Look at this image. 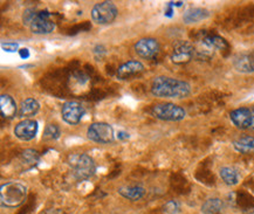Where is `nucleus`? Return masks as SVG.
<instances>
[{
	"instance_id": "obj_1",
	"label": "nucleus",
	"mask_w": 254,
	"mask_h": 214,
	"mask_svg": "<svg viewBox=\"0 0 254 214\" xmlns=\"http://www.w3.org/2000/svg\"><path fill=\"white\" fill-rule=\"evenodd\" d=\"M151 94L161 99H185L191 94V86L183 80L157 76L151 83Z\"/></svg>"
},
{
	"instance_id": "obj_2",
	"label": "nucleus",
	"mask_w": 254,
	"mask_h": 214,
	"mask_svg": "<svg viewBox=\"0 0 254 214\" xmlns=\"http://www.w3.org/2000/svg\"><path fill=\"white\" fill-rule=\"evenodd\" d=\"M27 199V187L19 181H8L0 187L1 205L7 209H17Z\"/></svg>"
},
{
	"instance_id": "obj_3",
	"label": "nucleus",
	"mask_w": 254,
	"mask_h": 214,
	"mask_svg": "<svg viewBox=\"0 0 254 214\" xmlns=\"http://www.w3.org/2000/svg\"><path fill=\"white\" fill-rule=\"evenodd\" d=\"M68 165L73 171L74 176L81 180L89 179L96 172L95 161L87 154L70 155L68 157Z\"/></svg>"
},
{
	"instance_id": "obj_4",
	"label": "nucleus",
	"mask_w": 254,
	"mask_h": 214,
	"mask_svg": "<svg viewBox=\"0 0 254 214\" xmlns=\"http://www.w3.org/2000/svg\"><path fill=\"white\" fill-rule=\"evenodd\" d=\"M151 115L161 121L179 122L187 117V111L175 103H159L152 107Z\"/></svg>"
},
{
	"instance_id": "obj_5",
	"label": "nucleus",
	"mask_w": 254,
	"mask_h": 214,
	"mask_svg": "<svg viewBox=\"0 0 254 214\" xmlns=\"http://www.w3.org/2000/svg\"><path fill=\"white\" fill-rule=\"evenodd\" d=\"M88 138L99 144H109L115 139L113 126L104 122H96L89 125L87 130Z\"/></svg>"
},
{
	"instance_id": "obj_6",
	"label": "nucleus",
	"mask_w": 254,
	"mask_h": 214,
	"mask_svg": "<svg viewBox=\"0 0 254 214\" xmlns=\"http://www.w3.org/2000/svg\"><path fill=\"white\" fill-rule=\"evenodd\" d=\"M119 9L112 1H102L92 9V20L99 25H108L115 20Z\"/></svg>"
},
{
	"instance_id": "obj_7",
	"label": "nucleus",
	"mask_w": 254,
	"mask_h": 214,
	"mask_svg": "<svg viewBox=\"0 0 254 214\" xmlns=\"http://www.w3.org/2000/svg\"><path fill=\"white\" fill-rule=\"evenodd\" d=\"M230 118L240 130L254 131V108H238L230 113Z\"/></svg>"
},
{
	"instance_id": "obj_8",
	"label": "nucleus",
	"mask_w": 254,
	"mask_h": 214,
	"mask_svg": "<svg viewBox=\"0 0 254 214\" xmlns=\"http://www.w3.org/2000/svg\"><path fill=\"white\" fill-rule=\"evenodd\" d=\"M29 28L34 34H50L54 31L55 24L52 20L51 13L47 11H39L35 13L33 20L29 24Z\"/></svg>"
},
{
	"instance_id": "obj_9",
	"label": "nucleus",
	"mask_w": 254,
	"mask_h": 214,
	"mask_svg": "<svg viewBox=\"0 0 254 214\" xmlns=\"http://www.w3.org/2000/svg\"><path fill=\"white\" fill-rule=\"evenodd\" d=\"M84 112H86L84 107L75 101L66 102L61 108V115H63L64 121L70 125L79 124L84 116Z\"/></svg>"
},
{
	"instance_id": "obj_10",
	"label": "nucleus",
	"mask_w": 254,
	"mask_h": 214,
	"mask_svg": "<svg viewBox=\"0 0 254 214\" xmlns=\"http://www.w3.org/2000/svg\"><path fill=\"white\" fill-rule=\"evenodd\" d=\"M194 57V46L189 41H179L171 53V61L176 64L189 63Z\"/></svg>"
},
{
	"instance_id": "obj_11",
	"label": "nucleus",
	"mask_w": 254,
	"mask_h": 214,
	"mask_svg": "<svg viewBox=\"0 0 254 214\" xmlns=\"http://www.w3.org/2000/svg\"><path fill=\"white\" fill-rule=\"evenodd\" d=\"M159 44L156 39L152 38H144L136 42L135 45V52L142 59L150 60L154 59L159 53Z\"/></svg>"
},
{
	"instance_id": "obj_12",
	"label": "nucleus",
	"mask_w": 254,
	"mask_h": 214,
	"mask_svg": "<svg viewBox=\"0 0 254 214\" xmlns=\"http://www.w3.org/2000/svg\"><path fill=\"white\" fill-rule=\"evenodd\" d=\"M39 131V123L34 119H24L19 122L14 128L15 137L20 141H32Z\"/></svg>"
},
{
	"instance_id": "obj_13",
	"label": "nucleus",
	"mask_w": 254,
	"mask_h": 214,
	"mask_svg": "<svg viewBox=\"0 0 254 214\" xmlns=\"http://www.w3.org/2000/svg\"><path fill=\"white\" fill-rule=\"evenodd\" d=\"M233 67L244 74L254 73V50L238 53L233 57Z\"/></svg>"
},
{
	"instance_id": "obj_14",
	"label": "nucleus",
	"mask_w": 254,
	"mask_h": 214,
	"mask_svg": "<svg viewBox=\"0 0 254 214\" xmlns=\"http://www.w3.org/2000/svg\"><path fill=\"white\" fill-rule=\"evenodd\" d=\"M144 71V66L139 61H128L121 64L117 69V77L120 80H130Z\"/></svg>"
},
{
	"instance_id": "obj_15",
	"label": "nucleus",
	"mask_w": 254,
	"mask_h": 214,
	"mask_svg": "<svg viewBox=\"0 0 254 214\" xmlns=\"http://www.w3.org/2000/svg\"><path fill=\"white\" fill-rule=\"evenodd\" d=\"M199 41L203 46L207 47L211 51H227L230 48L225 39L217 34L205 33Z\"/></svg>"
},
{
	"instance_id": "obj_16",
	"label": "nucleus",
	"mask_w": 254,
	"mask_h": 214,
	"mask_svg": "<svg viewBox=\"0 0 254 214\" xmlns=\"http://www.w3.org/2000/svg\"><path fill=\"white\" fill-rule=\"evenodd\" d=\"M0 111L4 118H13L18 112V107L14 99L6 94L0 96Z\"/></svg>"
},
{
	"instance_id": "obj_17",
	"label": "nucleus",
	"mask_w": 254,
	"mask_h": 214,
	"mask_svg": "<svg viewBox=\"0 0 254 214\" xmlns=\"http://www.w3.org/2000/svg\"><path fill=\"white\" fill-rule=\"evenodd\" d=\"M39 109H40V105H39L37 100L28 97V99H25L20 103V107H19V116L21 118L29 119V117H33V116L37 115Z\"/></svg>"
},
{
	"instance_id": "obj_18",
	"label": "nucleus",
	"mask_w": 254,
	"mask_h": 214,
	"mask_svg": "<svg viewBox=\"0 0 254 214\" xmlns=\"http://www.w3.org/2000/svg\"><path fill=\"white\" fill-rule=\"evenodd\" d=\"M210 17V12L203 7H193L185 11L183 14V20L185 24H196L203 21Z\"/></svg>"
},
{
	"instance_id": "obj_19",
	"label": "nucleus",
	"mask_w": 254,
	"mask_h": 214,
	"mask_svg": "<svg viewBox=\"0 0 254 214\" xmlns=\"http://www.w3.org/2000/svg\"><path fill=\"white\" fill-rule=\"evenodd\" d=\"M119 193L126 199L131 202H137L145 194V190L142 186H123L119 189Z\"/></svg>"
},
{
	"instance_id": "obj_20",
	"label": "nucleus",
	"mask_w": 254,
	"mask_h": 214,
	"mask_svg": "<svg viewBox=\"0 0 254 214\" xmlns=\"http://www.w3.org/2000/svg\"><path fill=\"white\" fill-rule=\"evenodd\" d=\"M233 148L240 154H252L254 152L253 136H243L233 142Z\"/></svg>"
},
{
	"instance_id": "obj_21",
	"label": "nucleus",
	"mask_w": 254,
	"mask_h": 214,
	"mask_svg": "<svg viewBox=\"0 0 254 214\" xmlns=\"http://www.w3.org/2000/svg\"><path fill=\"white\" fill-rule=\"evenodd\" d=\"M219 174L221 179L224 180V183L229 185V186H234V185L239 183V173H238L237 170H234L232 167H221Z\"/></svg>"
},
{
	"instance_id": "obj_22",
	"label": "nucleus",
	"mask_w": 254,
	"mask_h": 214,
	"mask_svg": "<svg viewBox=\"0 0 254 214\" xmlns=\"http://www.w3.org/2000/svg\"><path fill=\"white\" fill-rule=\"evenodd\" d=\"M223 207L224 204L219 198H211V199H207L206 202L203 204L201 211H203L204 214H217L223 210Z\"/></svg>"
},
{
	"instance_id": "obj_23",
	"label": "nucleus",
	"mask_w": 254,
	"mask_h": 214,
	"mask_svg": "<svg viewBox=\"0 0 254 214\" xmlns=\"http://www.w3.org/2000/svg\"><path fill=\"white\" fill-rule=\"evenodd\" d=\"M44 136L47 139H58L60 137V128L55 124H48L45 129Z\"/></svg>"
},
{
	"instance_id": "obj_24",
	"label": "nucleus",
	"mask_w": 254,
	"mask_h": 214,
	"mask_svg": "<svg viewBox=\"0 0 254 214\" xmlns=\"http://www.w3.org/2000/svg\"><path fill=\"white\" fill-rule=\"evenodd\" d=\"M22 157H24L26 163H28V164L37 163L38 160H39L38 152L34 151V150H26L24 152V155H22Z\"/></svg>"
},
{
	"instance_id": "obj_25",
	"label": "nucleus",
	"mask_w": 254,
	"mask_h": 214,
	"mask_svg": "<svg viewBox=\"0 0 254 214\" xmlns=\"http://www.w3.org/2000/svg\"><path fill=\"white\" fill-rule=\"evenodd\" d=\"M1 48L4 52H7V53H15V52H19V45L17 42H12V41H7V42H2L1 44Z\"/></svg>"
},
{
	"instance_id": "obj_26",
	"label": "nucleus",
	"mask_w": 254,
	"mask_h": 214,
	"mask_svg": "<svg viewBox=\"0 0 254 214\" xmlns=\"http://www.w3.org/2000/svg\"><path fill=\"white\" fill-rule=\"evenodd\" d=\"M164 211L169 214L178 213L179 212V204L177 202H175V200H170V202H168L167 204H165Z\"/></svg>"
},
{
	"instance_id": "obj_27",
	"label": "nucleus",
	"mask_w": 254,
	"mask_h": 214,
	"mask_svg": "<svg viewBox=\"0 0 254 214\" xmlns=\"http://www.w3.org/2000/svg\"><path fill=\"white\" fill-rule=\"evenodd\" d=\"M35 13H37V11H34V9H26L24 12V15H22V21H24V24L26 25L31 24L32 20H33Z\"/></svg>"
},
{
	"instance_id": "obj_28",
	"label": "nucleus",
	"mask_w": 254,
	"mask_h": 214,
	"mask_svg": "<svg viewBox=\"0 0 254 214\" xmlns=\"http://www.w3.org/2000/svg\"><path fill=\"white\" fill-rule=\"evenodd\" d=\"M19 55H20L21 59H28L29 51L27 50V48H22V50H19Z\"/></svg>"
},
{
	"instance_id": "obj_29",
	"label": "nucleus",
	"mask_w": 254,
	"mask_h": 214,
	"mask_svg": "<svg viewBox=\"0 0 254 214\" xmlns=\"http://www.w3.org/2000/svg\"><path fill=\"white\" fill-rule=\"evenodd\" d=\"M119 138H120V139H123V138H129V135L127 134V132L120 131V132H119Z\"/></svg>"
}]
</instances>
